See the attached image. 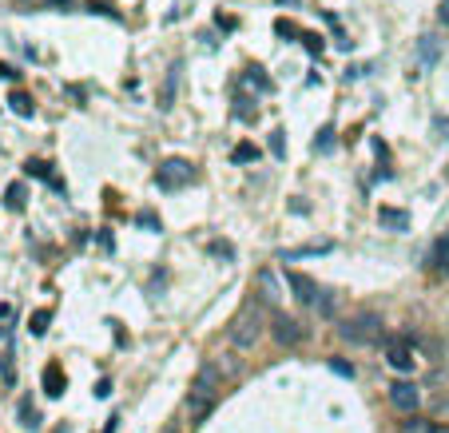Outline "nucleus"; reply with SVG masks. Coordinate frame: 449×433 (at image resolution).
Returning a JSON list of instances; mask_svg holds the SVG:
<instances>
[{"label":"nucleus","instance_id":"f257e3e1","mask_svg":"<svg viewBox=\"0 0 449 433\" xmlns=\"http://www.w3.org/2000/svg\"><path fill=\"white\" fill-rule=\"evenodd\" d=\"M219 389H223V374H219L215 362H207V366L195 374L191 394H187V414H191V421H203V417L211 414V405H215V398H219Z\"/></svg>","mask_w":449,"mask_h":433},{"label":"nucleus","instance_id":"f03ea898","mask_svg":"<svg viewBox=\"0 0 449 433\" xmlns=\"http://www.w3.org/2000/svg\"><path fill=\"white\" fill-rule=\"evenodd\" d=\"M338 334L346 338L350 346H374V342H382V314L358 310V314H350V318H342Z\"/></svg>","mask_w":449,"mask_h":433},{"label":"nucleus","instance_id":"7ed1b4c3","mask_svg":"<svg viewBox=\"0 0 449 433\" xmlns=\"http://www.w3.org/2000/svg\"><path fill=\"white\" fill-rule=\"evenodd\" d=\"M227 338H231L235 350H251L258 338H262V310H258V306H247L239 318L227 326Z\"/></svg>","mask_w":449,"mask_h":433},{"label":"nucleus","instance_id":"20e7f679","mask_svg":"<svg viewBox=\"0 0 449 433\" xmlns=\"http://www.w3.org/2000/svg\"><path fill=\"white\" fill-rule=\"evenodd\" d=\"M385 394H390V405H394L398 414H405V417H414L417 405H421V389H417L414 382H394Z\"/></svg>","mask_w":449,"mask_h":433},{"label":"nucleus","instance_id":"39448f33","mask_svg":"<svg viewBox=\"0 0 449 433\" xmlns=\"http://www.w3.org/2000/svg\"><path fill=\"white\" fill-rule=\"evenodd\" d=\"M155 183H160L163 191H175V187H183V183H191V163L187 160H167L155 171Z\"/></svg>","mask_w":449,"mask_h":433},{"label":"nucleus","instance_id":"423d86ee","mask_svg":"<svg viewBox=\"0 0 449 433\" xmlns=\"http://www.w3.org/2000/svg\"><path fill=\"white\" fill-rule=\"evenodd\" d=\"M271 334L274 342H283V346H298V342H306V326L298 318H287V314H274L271 322Z\"/></svg>","mask_w":449,"mask_h":433},{"label":"nucleus","instance_id":"0eeeda50","mask_svg":"<svg viewBox=\"0 0 449 433\" xmlns=\"http://www.w3.org/2000/svg\"><path fill=\"white\" fill-rule=\"evenodd\" d=\"M385 362L398 369V374H410V369H414V350H410V342H405V338H390Z\"/></svg>","mask_w":449,"mask_h":433},{"label":"nucleus","instance_id":"6e6552de","mask_svg":"<svg viewBox=\"0 0 449 433\" xmlns=\"http://www.w3.org/2000/svg\"><path fill=\"white\" fill-rule=\"evenodd\" d=\"M287 282H290V290H294V298L298 302H306V306H314L318 302V282L314 278H306V274H298V271H287Z\"/></svg>","mask_w":449,"mask_h":433},{"label":"nucleus","instance_id":"1a4fd4ad","mask_svg":"<svg viewBox=\"0 0 449 433\" xmlns=\"http://www.w3.org/2000/svg\"><path fill=\"white\" fill-rule=\"evenodd\" d=\"M334 251V242H310V247H290V251H283V262H294V258H310V255H330Z\"/></svg>","mask_w":449,"mask_h":433},{"label":"nucleus","instance_id":"9d476101","mask_svg":"<svg viewBox=\"0 0 449 433\" xmlns=\"http://www.w3.org/2000/svg\"><path fill=\"white\" fill-rule=\"evenodd\" d=\"M437 56H441V40H437V36H421V40H417V60H421V64H437Z\"/></svg>","mask_w":449,"mask_h":433},{"label":"nucleus","instance_id":"9b49d317","mask_svg":"<svg viewBox=\"0 0 449 433\" xmlns=\"http://www.w3.org/2000/svg\"><path fill=\"white\" fill-rule=\"evenodd\" d=\"M258 290H262V302H278L283 294H278V278H274L271 271H258Z\"/></svg>","mask_w":449,"mask_h":433},{"label":"nucleus","instance_id":"f8f14e48","mask_svg":"<svg viewBox=\"0 0 449 433\" xmlns=\"http://www.w3.org/2000/svg\"><path fill=\"white\" fill-rule=\"evenodd\" d=\"M44 389H48L52 398H56V394H64V374H60V366H56V362L44 369Z\"/></svg>","mask_w":449,"mask_h":433},{"label":"nucleus","instance_id":"ddd939ff","mask_svg":"<svg viewBox=\"0 0 449 433\" xmlns=\"http://www.w3.org/2000/svg\"><path fill=\"white\" fill-rule=\"evenodd\" d=\"M382 227H394V231H405L410 227V219H405V211H394V207H382Z\"/></svg>","mask_w":449,"mask_h":433},{"label":"nucleus","instance_id":"4468645a","mask_svg":"<svg viewBox=\"0 0 449 433\" xmlns=\"http://www.w3.org/2000/svg\"><path fill=\"white\" fill-rule=\"evenodd\" d=\"M314 306H318V314H322V318H334V314H338V294H334V290H322V294H318V302H314Z\"/></svg>","mask_w":449,"mask_h":433},{"label":"nucleus","instance_id":"2eb2a0df","mask_svg":"<svg viewBox=\"0 0 449 433\" xmlns=\"http://www.w3.org/2000/svg\"><path fill=\"white\" fill-rule=\"evenodd\" d=\"M398 433H433V425H430V421H421V417H410V421H401V430Z\"/></svg>","mask_w":449,"mask_h":433},{"label":"nucleus","instance_id":"dca6fc26","mask_svg":"<svg viewBox=\"0 0 449 433\" xmlns=\"http://www.w3.org/2000/svg\"><path fill=\"white\" fill-rule=\"evenodd\" d=\"M8 104H12V112H20V115H32V99L24 96V92H12V99H8Z\"/></svg>","mask_w":449,"mask_h":433},{"label":"nucleus","instance_id":"f3484780","mask_svg":"<svg viewBox=\"0 0 449 433\" xmlns=\"http://www.w3.org/2000/svg\"><path fill=\"white\" fill-rule=\"evenodd\" d=\"M175 84H179V68L167 76V88H163V108H167V104H171V96H175Z\"/></svg>","mask_w":449,"mask_h":433},{"label":"nucleus","instance_id":"a211bd4d","mask_svg":"<svg viewBox=\"0 0 449 433\" xmlns=\"http://www.w3.org/2000/svg\"><path fill=\"white\" fill-rule=\"evenodd\" d=\"M48 330V310H36L32 314V334H44Z\"/></svg>","mask_w":449,"mask_h":433},{"label":"nucleus","instance_id":"6ab92c4d","mask_svg":"<svg viewBox=\"0 0 449 433\" xmlns=\"http://www.w3.org/2000/svg\"><path fill=\"white\" fill-rule=\"evenodd\" d=\"M20 417H24V425H28V430H36V425H40V417H36V410L28 405V401L20 405Z\"/></svg>","mask_w":449,"mask_h":433},{"label":"nucleus","instance_id":"aec40b11","mask_svg":"<svg viewBox=\"0 0 449 433\" xmlns=\"http://www.w3.org/2000/svg\"><path fill=\"white\" fill-rule=\"evenodd\" d=\"M255 155H258V151H255L251 144H239V147H235V163H247V160H255Z\"/></svg>","mask_w":449,"mask_h":433},{"label":"nucleus","instance_id":"412c9836","mask_svg":"<svg viewBox=\"0 0 449 433\" xmlns=\"http://www.w3.org/2000/svg\"><path fill=\"white\" fill-rule=\"evenodd\" d=\"M8 207H24V187H8Z\"/></svg>","mask_w":449,"mask_h":433},{"label":"nucleus","instance_id":"4be33fe9","mask_svg":"<svg viewBox=\"0 0 449 433\" xmlns=\"http://www.w3.org/2000/svg\"><path fill=\"white\" fill-rule=\"evenodd\" d=\"M330 369L342 374V378H354V366H346V362H330Z\"/></svg>","mask_w":449,"mask_h":433},{"label":"nucleus","instance_id":"5701e85b","mask_svg":"<svg viewBox=\"0 0 449 433\" xmlns=\"http://www.w3.org/2000/svg\"><path fill=\"white\" fill-rule=\"evenodd\" d=\"M271 151H274V155H283V135H278V131L271 135Z\"/></svg>","mask_w":449,"mask_h":433},{"label":"nucleus","instance_id":"b1692460","mask_svg":"<svg viewBox=\"0 0 449 433\" xmlns=\"http://www.w3.org/2000/svg\"><path fill=\"white\" fill-rule=\"evenodd\" d=\"M437 17H441V24L449 28V0H441V8H437Z\"/></svg>","mask_w":449,"mask_h":433},{"label":"nucleus","instance_id":"393cba45","mask_svg":"<svg viewBox=\"0 0 449 433\" xmlns=\"http://www.w3.org/2000/svg\"><path fill=\"white\" fill-rule=\"evenodd\" d=\"M283 4H287V0H283Z\"/></svg>","mask_w":449,"mask_h":433},{"label":"nucleus","instance_id":"a878e982","mask_svg":"<svg viewBox=\"0 0 449 433\" xmlns=\"http://www.w3.org/2000/svg\"><path fill=\"white\" fill-rule=\"evenodd\" d=\"M446 175H449V171H446Z\"/></svg>","mask_w":449,"mask_h":433}]
</instances>
